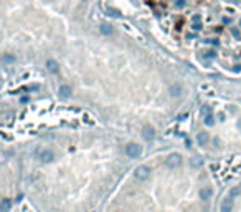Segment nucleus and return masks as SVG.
Returning a JSON list of instances; mask_svg holds the SVG:
<instances>
[{
	"mask_svg": "<svg viewBox=\"0 0 241 212\" xmlns=\"http://www.w3.org/2000/svg\"><path fill=\"white\" fill-rule=\"evenodd\" d=\"M46 68H48V71H50V73L56 75L58 71H60V65H58V61H55V60H48V61H46Z\"/></svg>",
	"mask_w": 241,
	"mask_h": 212,
	"instance_id": "nucleus-7",
	"label": "nucleus"
},
{
	"mask_svg": "<svg viewBox=\"0 0 241 212\" xmlns=\"http://www.w3.org/2000/svg\"><path fill=\"white\" fill-rule=\"evenodd\" d=\"M165 164H167V167H170V169H175V167H178L182 164V156L178 152L168 154L167 159H165Z\"/></svg>",
	"mask_w": 241,
	"mask_h": 212,
	"instance_id": "nucleus-1",
	"label": "nucleus"
},
{
	"mask_svg": "<svg viewBox=\"0 0 241 212\" xmlns=\"http://www.w3.org/2000/svg\"><path fill=\"white\" fill-rule=\"evenodd\" d=\"M12 209V199H2L0 201V212H8Z\"/></svg>",
	"mask_w": 241,
	"mask_h": 212,
	"instance_id": "nucleus-10",
	"label": "nucleus"
},
{
	"mask_svg": "<svg viewBox=\"0 0 241 212\" xmlns=\"http://www.w3.org/2000/svg\"><path fill=\"white\" fill-rule=\"evenodd\" d=\"M200 164H201V161H200L198 157H193V159H192V166H200Z\"/></svg>",
	"mask_w": 241,
	"mask_h": 212,
	"instance_id": "nucleus-19",
	"label": "nucleus"
},
{
	"mask_svg": "<svg viewBox=\"0 0 241 212\" xmlns=\"http://www.w3.org/2000/svg\"><path fill=\"white\" fill-rule=\"evenodd\" d=\"M99 32L103 33V35H112L114 28H112V25H111V23H101Z\"/></svg>",
	"mask_w": 241,
	"mask_h": 212,
	"instance_id": "nucleus-9",
	"label": "nucleus"
},
{
	"mask_svg": "<svg viewBox=\"0 0 241 212\" xmlns=\"http://www.w3.org/2000/svg\"><path fill=\"white\" fill-rule=\"evenodd\" d=\"M205 124H206V126H213V124H215L213 116H211V114H206V116H205Z\"/></svg>",
	"mask_w": 241,
	"mask_h": 212,
	"instance_id": "nucleus-16",
	"label": "nucleus"
},
{
	"mask_svg": "<svg viewBox=\"0 0 241 212\" xmlns=\"http://www.w3.org/2000/svg\"><path fill=\"white\" fill-rule=\"evenodd\" d=\"M168 93H170V96H173V98H178V96L184 93V86L180 83H173V85H170V88H168Z\"/></svg>",
	"mask_w": 241,
	"mask_h": 212,
	"instance_id": "nucleus-5",
	"label": "nucleus"
},
{
	"mask_svg": "<svg viewBox=\"0 0 241 212\" xmlns=\"http://www.w3.org/2000/svg\"><path fill=\"white\" fill-rule=\"evenodd\" d=\"M210 141V136H208V133H205V131H201L197 134V143L200 144V146H206V143Z\"/></svg>",
	"mask_w": 241,
	"mask_h": 212,
	"instance_id": "nucleus-8",
	"label": "nucleus"
},
{
	"mask_svg": "<svg viewBox=\"0 0 241 212\" xmlns=\"http://www.w3.org/2000/svg\"><path fill=\"white\" fill-rule=\"evenodd\" d=\"M210 111H211V109L208 108V106H203V108H201V113H203L205 116H206V114H210Z\"/></svg>",
	"mask_w": 241,
	"mask_h": 212,
	"instance_id": "nucleus-20",
	"label": "nucleus"
},
{
	"mask_svg": "<svg viewBox=\"0 0 241 212\" xmlns=\"http://www.w3.org/2000/svg\"><path fill=\"white\" fill-rule=\"evenodd\" d=\"M239 128H241V121H239Z\"/></svg>",
	"mask_w": 241,
	"mask_h": 212,
	"instance_id": "nucleus-21",
	"label": "nucleus"
},
{
	"mask_svg": "<svg viewBox=\"0 0 241 212\" xmlns=\"http://www.w3.org/2000/svg\"><path fill=\"white\" fill-rule=\"evenodd\" d=\"M211 196H213V191H211L210 187H203V189L200 191V197H201V201H208Z\"/></svg>",
	"mask_w": 241,
	"mask_h": 212,
	"instance_id": "nucleus-12",
	"label": "nucleus"
},
{
	"mask_svg": "<svg viewBox=\"0 0 241 212\" xmlns=\"http://www.w3.org/2000/svg\"><path fill=\"white\" fill-rule=\"evenodd\" d=\"M150 176V167L149 166H139L136 171H134V177L137 181H146L147 177Z\"/></svg>",
	"mask_w": 241,
	"mask_h": 212,
	"instance_id": "nucleus-3",
	"label": "nucleus"
},
{
	"mask_svg": "<svg viewBox=\"0 0 241 212\" xmlns=\"http://www.w3.org/2000/svg\"><path fill=\"white\" fill-rule=\"evenodd\" d=\"M126 154L131 159H136V157H139L142 154V148L139 146L137 143H129L127 146H126Z\"/></svg>",
	"mask_w": 241,
	"mask_h": 212,
	"instance_id": "nucleus-2",
	"label": "nucleus"
},
{
	"mask_svg": "<svg viewBox=\"0 0 241 212\" xmlns=\"http://www.w3.org/2000/svg\"><path fill=\"white\" fill-rule=\"evenodd\" d=\"M53 159H55V152L51 151V149H46V151H43L40 154V161L43 164H48V162H51Z\"/></svg>",
	"mask_w": 241,
	"mask_h": 212,
	"instance_id": "nucleus-6",
	"label": "nucleus"
},
{
	"mask_svg": "<svg viewBox=\"0 0 241 212\" xmlns=\"http://www.w3.org/2000/svg\"><path fill=\"white\" fill-rule=\"evenodd\" d=\"M215 56H216V51H215V50H206V51H203V58L211 60V58H215Z\"/></svg>",
	"mask_w": 241,
	"mask_h": 212,
	"instance_id": "nucleus-15",
	"label": "nucleus"
},
{
	"mask_svg": "<svg viewBox=\"0 0 241 212\" xmlns=\"http://www.w3.org/2000/svg\"><path fill=\"white\" fill-rule=\"evenodd\" d=\"M2 61H3V63H13V61H15V56H13L12 53H3V55H2Z\"/></svg>",
	"mask_w": 241,
	"mask_h": 212,
	"instance_id": "nucleus-14",
	"label": "nucleus"
},
{
	"mask_svg": "<svg viewBox=\"0 0 241 212\" xmlns=\"http://www.w3.org/2000/svg\"><path fill=\"white\" fill-rule=\"evenodd\" d=\"M142 138L146 139V141H152L154 138H155V129H154L152 126H144L142 128Z\"/></svg>",
	"mask_w": 241,
	"mask_h": 212,
	"instance_id": "nucleus-4",
	"label": "nucleus"
},
{
	"mask_svg": "<svg viewBox=\"0 0 241 212\" xmlns=\"http://www.w3.org/2000/svg\"><path fill=\"white\" fill-rule=\"evenodd\" d=\"M187 5V0H175V7L177 8H184Z\"/></svg>",
	"mask_w": 241,
	"mask_h": 212,
	"instance_id": "nucleus-18",
	"label": "nucleus"
},
{
	"mask_svg": "<svg viewBox=\"0 0 241 212\" xmlns=\"http://www.w3.org/2000/svg\"><path fill=\"white\" fill-rule=\"evenodd\" d=\"M108 13H109L111 17H114V18H119V17H120L119 10H114V8H109V10H108Z\"/></svg>",
	"mask_w": 241,
	"mask_h": 212,
	"instance_id": "nucleus-17",
	"label": "nucleus"
},
{
	"mask_svg": "<svg viewBox=\"0 0 241 212\" xmlns=\"http://www.w3.org/2000/svg\"><path fill=\"white\" fill-rule=\"evenodd\" d=\"M231 202H233V197H226V199L223 201V204H221V212H230L231 209Z\"/></svg>",
	"mask_w": 241,
	"mask_h": 212,
	"instance_id": "nucleus-13",
	"label": "nucleus"
},
{
	"mask_svg": "<svg viewBox=\"0 0 241 212\" xmlns=\"http://www.w3.org/2000/svg\"><path fill=\"white\" fill-rule=\"evenodd\" d=\"M71 93H73V91H71V88H70L68 85L60 86V96H61V98H70Z\"/></svg>",
	"mask_w": 241,
	"mask_h": 212,
	"instance_id": "nucleus-11",
	"label": "nucleus"
}]
</instances>
